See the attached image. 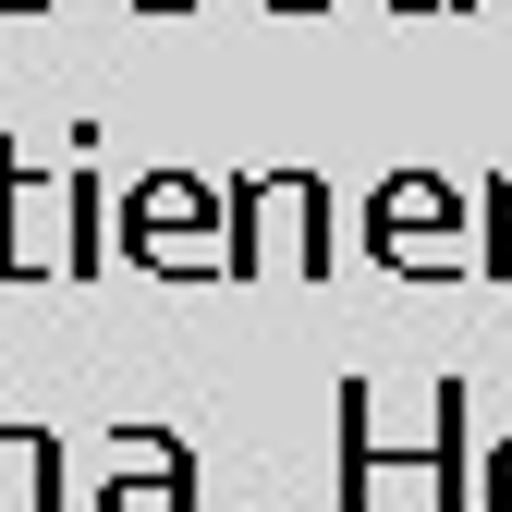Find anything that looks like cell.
Here are the masks:
<instances>
[{
  "instance_id": "30bf717a",
  "label": "cell",
  "mask_w": 512,
  "mask_h": 512,
  "mask_svg": "<svg viewBox=\"0 0 512 512\" xmlns=\"http://www.w3.org/2000/svg\"><path fill=\"white\" fill-rule=\"evenodd\" d=\"M378 13H452V0H378Z\"/></svg>"
},
{
  "instance_id": "6da1fadb",
  "label": "cell",
  "mask_w": 512,
  "mask_h": 512,
  "mask_svg": "<svg viewBox=\"0 0 512 512\" xmlns=\"http://www.w3.org/2000/svg\"><path fill=\"white\" fill-rule=\"evenodd\" d=\"M488 208H464L439 171H391L366 196V256L378 269H403V281H464L476 256H488V232H476Z\"/></svg>"
},
{
  "instance_id": "52a82bcc",
  "label": "cell",
  "mask_w": 512,
  "mask_h": 512,
  "mask_svg": "<svg viewBox=\"0 0 512 512\" xmlns=\"http://www.w3.org/2000/svg\"><path fill=\"white\" fill-rule=\"evenodd\" d=\"M342 512H378V391L342 378Z\"/></svg>"
},
{
  "instance_id": "9c48e42d",
  "label": "cell",
  "mask_w": 512,
  "mask_h": 512,
  "mask_svg": "<svg viewBox=\"0 0 512 512\" xmlns=\"http://www.w3.org/2000/svg\"><path fill=\"white\" fill-rule=\"evenodd\" d=\"M476 512H512V427H500V452H488V476H476Z\"/></svg>"
},
{
  "instance_id": "4fadbf2b",
  "label": "cell",
  "mask_w": 512,
  "mask_h": 512,
  "mask_svg": "<svg viewBox=\"0 0 512 512\" xmlns=\"http://www.w3.org/2000/svg\"><path fill=\"white\" fill-rule=\"evenodd\" d=\"M269 13H317V0H269Z\"/></svg>"
},
{
  "instance_id": "8992f818",
  "label": "cell",
  "mask_w": 512,
  "mask_h": 512,
  "mask_svg": "<svg viewBox=\"0 0 512 512\" xmlns=\"http://www.w3.org/2000/svg\"><path fill=\"white\" fill-rule=\"evenodd\" d=\"M0 512H61V439L0 427Z\"/></svg>"
},
{
  "instance_id": "8fae6325",
  "label": "cell",
  "mask_w": 512,
  "mask_h": 512,
  "mask_svg": "<svg viewBox=\"0 0 512 512\" xmlns=\"http://www.w3.org/2000/svg\"><path fill=\"white\" fill-rule=\"evenodd\" d=\"M147 13H196V0H147Z\"/></svg>"
},
{
  "instance_id": "5b68a950",
  "label": "cell",
  "mask_w": 512,
  "mask_h": 512,
  "mask_svg": "<svg viewBox=\"0 0 512 512\" xmlns=\"http://www.w3.org/2000/svg\"><path fill=\"white\" fill-rule=\"evenodd\" d=\"M86 512H196V464L171 427H110V488Z\"/></svg>"
},
{
  "instance_id": "3957f363",
  "label": "cell",
  "mask_w": 512,
  "mask_h": 512,
  "mask_svg": "<svg viewBox=\"0 0 512 512\" xmlns=\"http://www.w3.org/2000/svg\"><path fill=\"white\" fill-rule=\"evenodd\" d=\"M122 256H135V269L220 281L232 269V196H208L196 171H147L135 196H122Z\"/></svg>"
},
{
  "instance_id": "7c38bea8",
  "label": "cell",
  "mask_w": 512,
  "mask_h": 512,
  "mask_svg": "<svg viewBox=\"0 0 512 512\" xmlns=\"http://www.w3.org/2000/svg\"><path fill=\"white\" fill-rule=\"evenodd\" d=\"M0 13H49V0H0Z\"/></svg>"
},
{
  "instance_id": "277c9868",
  "label": "cell",
  "mask_w": 512,
  "mask_h": 512,
  "mask_svg": "<svg viewBox=\"0 0 512 512\" xmlns=\"http://www.w3.org/2000/svg\"><path fill=\"white\" fill-rule=\"evenodd\" d=\"M37 269H74V171L25 183V159L0 147V281H37Z\"/></svg>"
},
{
  "instance_id": "ba28073f",
  "label": "cell",
  "mask_w": 512,
  "mask_h": 512,
  "mask_svg": "<svg viewBox=\"0 0 512 512\" xmlns=\"http://www.w3.org/2000/svg\"><path fill=\"white\" fill-rule=\"evenodd\" d=\"M476 208H488V256H476V269H488V281H512V171L488 183V196H476Z\"/></svg>"
},
{
  "instance_id": "7a4b0ae2",
  "label": "cell",
  "mask_w": 512,
  "mask_h": 512,
  "mask_svg": "<svg viewBox=\"0 0 512 512\" xmlns=\"http://www.w3.org/2000/svg\"><path fill=\"white\" fill-rule=\"evenodd\" d=\"M317 269H330V183L317 171L232 183V281H317Z\"/></svg>"
}]
</instances>
